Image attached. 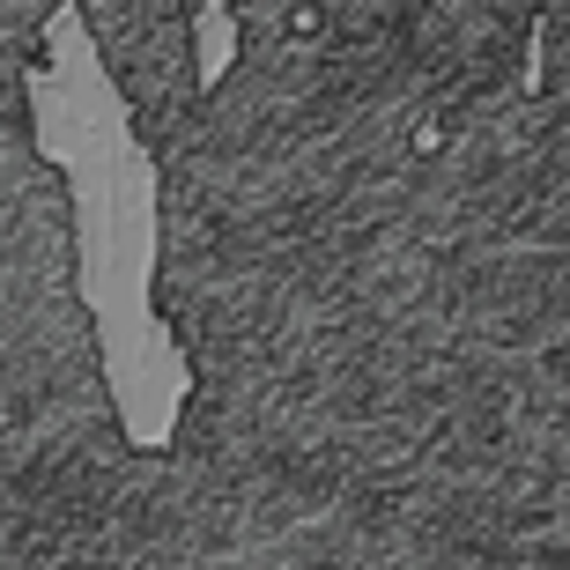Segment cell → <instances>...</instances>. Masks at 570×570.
<instances>
[{
	"instance_id": "cell-1",
	"label": "cell",
	"mask_w": 570,
	"mask_h": 570,
	"mask_svg": "<svg viewBox=\"0 0 570 570\" xmlns=\"http://www.w3.org/2000/svg\"><path fill=\"white\" fill-rule=\"evenodd\" d=\"M519 89H527V97L549 89V22H527V67H519Z\"/></svg>"
}]
</instances>
